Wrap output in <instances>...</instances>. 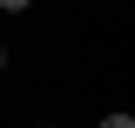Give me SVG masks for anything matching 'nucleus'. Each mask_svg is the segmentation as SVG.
<instances>
[{"label": "nucleus", "mask_w": 135, "mask_h": 128, "mask_svg": "<svg viewBox=\"0 0 135 128\" xmlns=\"http://www.w3.org/2000/svg\"><path fill=\"white\" fill-rule=\"evenodd\" d=\"M101 128H135V121H128V115H108V121H101Z\"/></svg>", "instance_id": "1"}]
</instances>
